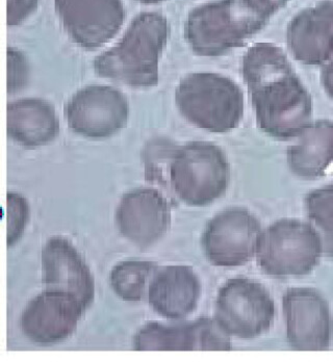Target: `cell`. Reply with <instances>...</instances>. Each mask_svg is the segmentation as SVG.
<instances>
[{"label": "cell", "mask_w": 333, "mask_h": 362, "mask_svg": "<svg viewBox=\"0 0 333 362\" xmlns=\"http://www.w3.org/2000/svg\"><path fill=\"white\" fill-rule=\"evenodd\" d=\"M332 185H333V181H332Z\"/></svg>", "instance_id": "cell-29"}, {"label": "cell", "mask_w": 333, "mask_h": 362, "mask_svg": "<svg viewBox=\"0 0 333 362\" xmlns=\"http://www.w3.org/2000/svg\"><path fill=\"white\" fill-rule=\"evenodd\" d=\"M246 0H214L196 6L185 22V41L199 57H221L241 47L268 23Z\"/></svg>", "instance_id": "cell-3"}, {"label": "cell", "mask_w": 333, "mask_h": 362, "mask_svg": "<svg viewBox=\"0 0 333 362\" xmlns=\"http://www.w3.org/2000/svg\"><path fill=\"white\" fill-rule=\"evenodd\" d=\"M321 85L325 90L326 95L333 99V59L329 63L322 66Z\"/></svg>", "instance_id": "cell-27"}, {"label": "cell", "mask_w": 333, "mask_h": 362, "mask_svg": "<svg viewBox=\"0 0 333 362\" xmlns=\"http://www.w3.org/2000/svg\"><path fill=\"white\" fill-rule=\"evenodd\" d=\"M215 317L231 337L257 339L274 325V299L257 280L231 278L218 291Z\"/></svg>", "instance_id": "cell-7"}, {"label": "cell", "mask_w": 333, "mask_h": 362, "mask_svg": "<svg viewBox=\"0 0 333 362\" xmlns=\"http://www.w3.org/2000/svg\"><path fill=\"white\" fill-rule=\"evenodd\" d=\"M156 270L158 264L149 260H123L112 268L110 284L115 293L124 301H141Z\"/></svg>", "instance_id": "cell-19"}, {"label": "cell", "mask_w": 333, "mask_h": 362, "mask_svg": "<svg viewBox=\"0 0 333 362\" xmlns=\"http://www.w3.org/2000/svg\"><path fill=\"white\" fill-rule=\"evenodd\" d=\"M8 136L18 145L41 147L56 140L59 120L54 105L40 98L13 101L6 107Z\"/></svg>", "instance_id": "cell-17"}, {"label": "cell", "mask_w": 333, "mask_h": 362, "mask_svg": "<svg viewBox=\"0 0 333 362\" xmlns=\"http://www.w3.org/2000/svg\"><path fill=\"white\" fill-rule=\"evenodd\" d=\"M8 205V247H13L23 235L30 220V205L28 200L18 193L10 192L6 196Z\"/></svg>", "instance_id": "cell-23"}, {"label": "cell", "mask_w": 333, "mask_h": 362, "mask_svg": "<svg viewBox=\"0 0 333 362\" xmlns=\"http://www.w3.org/2000/svg\"><path fill=\"white\" fill-rule=\"evenodd\" d=\"M136 1L140 2V4H156L165 1V0H136Z\"/></svg>", "instance_id": "cell-28"}, {"label": "cell", "mask_w": 333, "mask_h": 362, "mask_svg": "<svg viewBox=\"0 0 333 362\" xmlns=\"http://www.w3.org/2000/svg\"><path fill=\"white\" fill-rule=\"evenodd\" d=\"M64 114L75 134L89 139L110 138L127 127L129 101L116 88L88 86L69 99Z\"/></svg>", "instance_id": "cell-9"}, {"label": "cell", "mask_w": 333, "mask_h": 362, "mask_svg": "<svg viewBox=\"0 0 333 362\" xmlns=\"http://www.w3.org/2000/svg\"><path fill=\"white\" fill-rule=\"evenodd\" d=\"M286 335L297 351H324L333 341V317L327 300L319 291L292 288L282 296Z\"/></svg>", "instance_id": "cell-10"}, {"label": "cell", "mask_w": 333, "mask_h": 362, "mask_svg": "<svg viewBox=\"0 0 333 362\" xmlns=\"http://www.w3.org/2000/svg\"><path fill=\"white\" fill-rule=\"evenodd\" d=\"M246 1L255 10L259 11L260 14L270 19L272 15L284 8L290 0H246Z\"/></svg>", "instance_id": "cell-26"}, {"label": "cell", "mask_w": 333, "mask_h": 362, "mask_svg": "<svg viewBox=\"0 0 333 362\" xmlns=\"http://www.w3.org/2000/svg\"><path fill=\"white\" fill-rule=\"evenodd\" d=\"M46 290L67 293L86 309L94 301L95 282L85 258L67 238H49L42 251Z\"/></svg>", "instance_id": "cell-14"}, {"label": "cell", "mask_w": 333, "mask_h": 362, "mask_svg": "<svg viewBox=\"0 0 333 362\" xmlns=\"http://www.w3.org/2000/svg\"><path fill=\"white\" fill-rule=\"evenodd\" d=\"M175 103L185 120L215 134L235 129L244 117V92L233 79L220 73L185 75L176 88Z\"/></svg>", "instance_id": "cell-4"}, {"label": "cell", "mask_w": 333, "mask_h": 362, "mask_svg": "<svg viewBox=\"0 0 333 362\" xmlns=\"http://www.w3.org/2000/svg\"><path fill=\"white\" fill-rule=\"evenodd\" d=\"M286 162L294 175L315 180L333 162V121L312 122L286 150Z\"/></svg>", "instance_id": "cell-18"}, {"label": "cell", "mask_w": 333, "mask_h": 362, "mask_svg": "<svg viewBox=\"0 0 333 362\" xmlns=\"http://www.w3.org/2000/svg\"><path fill=\"white\" fill-rule=\"evenodd\" d=\"M136 351H189V322L166 325L150 322L134 337Z\"/></svg>", "instance_id": "cell-20"}, {"label": "cell", "mask_w": 333, "mask_h": 362, "mask_svg": "<svg viewBox=\"0 0 333 362\" xmlns=\"http://www.w3.org/2000/svg\"><path fill=\"white\" fill-rule=\"evenodd\" d=\"M286 44L304 65L324 66L333 59V1L304 8L286 28Z\"/></svg>", "instance_id": "cell-15"}, {"label": "cell", "mask_w": 333, "mask_h": 362, "mask_svg": "<svg viewBox=\"0 0 333 362\" xmlns=\"http://www.w3.org/2000/svg\"><path fill=\"white\" fill-rule=\"evenodd\" d=\"M201 291V281L191 267H163L150 281L148 301L162 317L182 320L197 308Z\"/></svg>", "instance_id": "cell-16"}, {"label": "cell", "mask_w": 333, "mask_h": 362, "mask_svg": "<svg viewBox=\"0 0 333 362\" xmlns=\"http://www.w3.org/2000/svg\"><path fill=\"white\" fill-rule=\"evenodd\" d=\"M121 235L141 249L160 240L171 226V205L162 192L140 187L122 196L116 211Z\"/></svg>", "instance_id": "cell-12"}, {"label": "cell", "mask_w": 333, "mask_h": 362, "mask_svg": "<svg viewBox=\"0 0 333 362\" xmlns=\"http://www.w3.org/2000/svg\"><path fill=\"white\" fill-rule=\"evenodd\" d=\"M323 255L321 238L310 222L281 218L262 229L255 257L269 277L293 279L308 275Z\"/></svg>", "instance_id": "cell-6"}, {"label": "cell", "mask_w": 333, "mask_h": 362, "mask_svg": "<svg viewBox=\"0 0 333 362\" xmlns=\"http://www.w3.org/2000/svg\"><path fill=\"white\" fill-rule=\"evenodd\" d=\"M39 0H8L6 24L16 26L23 23L37 8Z\"/></svg>", "instance_id": "cell-25"}, {"label": "cell", "mask_w": 333, "mask_h": 362, "mask_svg": "<svg viewBox=\"0 0 333 362\" xmlns=\"http://www.w3.org/2000/svg\"><path fill=\"white\" fill-rule=\"evenodd\" d=\"M28 64L25 55L13 47L8 48V93L23 89L28 79Z\"/></svg>", "instance_id": "cell-24"}, {"label": "cell", "mask_w": 333, "mask_h": 362, "mask_svg": "<svg viewBox=\"0 0 333 362\" xmlns=\"http://www.w3.org/2000/svg\"><path fill=\"white\" fill-rule=\"evenodd\" d=\"M54 6L70 40L89 52L109 43L127 18L122 0H54Z\"/></svg>", "instance_id": "cell-11"}, {"label": "cell", "mask_w": 333, "mask_h": 362, "mask_svg": "<svg viewBox=\"0 0 333 362\" xmlns=\"http://www.w3.org/2000/svg\"><path fill=\"white\" fill-rule=\"evenodd\" d=\"M85 308L67 293L47 291L28 302L20 319L22 332L40 344L61 343L76 330Z\"/></svg>", "instance_id": "cell-13"}, {"label": "cell", "mask_w": 333, "mask_h": 362, "mask_svg": "<svg viewBox=\"0 0 333 362\" xmlns=\"http://www.w3.org/2000/svg\"><path fill=\"white\" fill-rule=\"evenodd\" d=\"M308 222L321 238L324 256L333 259V185L312 189L304 198Z\"/></svg>", "instance_id": "cell-21"}, {"label": "cell", "mask_w": 333, "mask_h": 362, "mask_svg": "<svg viewBox=\"0 0 333 362\" xmlns=\"http://www.w3.org/2000/svg\"><path fill=\"white\" fill-rule=\"evenodd\" d=\"M262 223L245 207H230L214 216L205 225L202 249L213 266L235 268L257 255Z\"/></svg>", "instance_id": "cell-8"}, {"label": "cell", "mask_w": 333, "mask_h": 362, "mask_svg": "<svg viewBox=\"0 0 333 362\" xmlns=\"http://www.w3.org/2000/svg\"><path fill=\"white\" fill-rule=\"evenodd\" d=\"M189 351H230L231 335L217 319L200 317L189 322Z\"/></svg>", "instance_id": "cell-22"}, {"label": "cell", "mask_w": 333, "mask_h": 362, "mask_svg": "<svg viewBox=\"0 0 333 362\" xmlns=\"http://www.w3.org/2000/svg\"><path fill=\"white\" fill-rule=\"evenodd\" d=\"M169 35V22L162 14L136 15L120 41L95 57V74L132 88L156 87L158 61Z\"/></svg>", "instance_id": "cell-2"}, {"label": "cell", "mask_w": 333, "mask_h": 362, "mask_svg": "<svg viewBox=\"0 0 333 362\" xmlns=\"http://www.w3.org/2000/svg\"><path fill=\"white\" fill-rule=\"evenodd\" d=\"M170 189L189 206H209L226 194L230 165L220 146L193 141L176 148L169 171Z\"/></svg>", "instance_id": "cell-5"}, {"label": "cell", "mask_w": 333, "mask_h": 362, "mask_svg": "<svg viewBox=\"0 0 333 362\" xmlns=\"http://www.w3.org/2000/svg\"><path fill=\"white\" fill-rule=\"evenodd\" d=\"M242 73L257 127L264 134L277 140H292L312 124V95L279 46H251L243 57Z\"/></svg>", "instance_id": "cell-1"}]
</instances>
